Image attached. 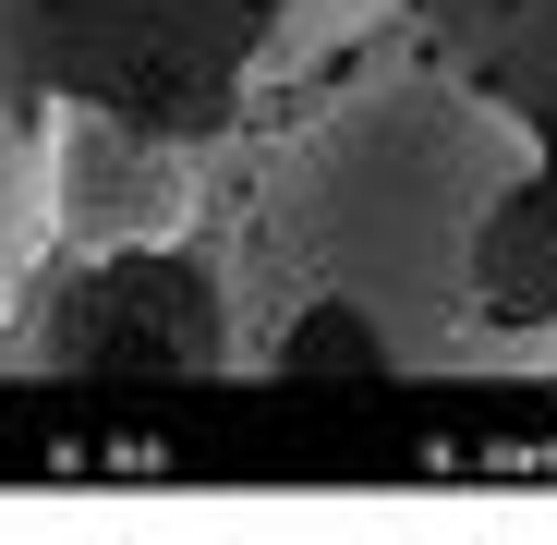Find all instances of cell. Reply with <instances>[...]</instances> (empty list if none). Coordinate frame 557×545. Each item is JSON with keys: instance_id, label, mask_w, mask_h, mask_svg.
<instances>
[{"instance_id": "6da1fadb", "label": "cell", "mask_w": 557, "mask_h": 545, "mask_svg": "<svg viewBox=\"0 0 557 545\" xmlns=\"http://www.w3.org/2000/svg\"><path fill=\"white\" fill-rule=\"evenodd\" d=\"M243 376H557V231L497 85L412 49L292 110L219 207Z\"/></svg>"}, {"instance_id": "7a4b0ae2", "label": "cell", "mask_w": 557, "mask_h": 545, "mask_svg": "<svg viewBox=\"0 0 557 545\" xmlns=\"http://www.w3.org/2000/svg\"><path fill=\"white\" fill-rule=\"evenodd\" d=\"M0 13L49 110H134L231 146L278 98V37L304 0H0Z\"/></svg>"}, {"instance_id": "3957f363", "label": "cell", "mask_w": 557, "mask_h": 545, "mask_svg": "<svg viewBox=\"0 0 557 545\" xmlns=\"http://www.w3.org/2000/svg\"><path fill=\"white\" fill-rule=\"evenodd\" d=\"M0 363L13 376H243L231 267L207 231L37 255V280L0 315Z\"/></svg>"}, {"instance_id": "277c9868", "label": "cell", "mask_w": 557, "mask_h": 545, "mask_svg": "<svg viewBox=\"0 0 557 545\" xmlns=\"http://www.w3.org/2000/svg\"><path fill=\"white\" fill-rule=\"evenodd\" d=\"M207 158H219L207 134H170V122H134V110H49V134H37L49 255L207 231Z\"/></svg>"}, {"instance_id": "5b68a950", "label": "cell", "mask_w": 557, "mask_h": 545, "mask_svg": "<svg viewBox=\"0 0 557 545\" xmlns=\"http://www.w3.org/2000/svg\"><path fill=\"white\" fill-rule=\"evenodd\" d=\"M460 73L497 85V98L521 110V134H533V195H545V231H557V0L497 13L473 49H460Z\"/></svg>"}, {"instance_id": "8992f818", "label": "cell", "mask_w": 557, "mask_h": 545, "mask_svg": "<svg viewBox=\"0 0 557 545\" xmlns=\"http://www.w3.org/2000/svg\"><path fill=\"white\" fill-rule=\"evenodd\" d=\"M37 134H49V98L25 85L13 13H0V315H13V292L37 280V255H49V219H37Z\"/></svg>"}, {"instance_id": "52a82bcc", "label": "cell", "mask_w": 557, "mask_h": 545, "mask_svg": "<svg viewBox=\"0 0 557 545\" xmlns=\"http://www.w3.org/2000/svg\"><path fill=\"white\" fill-rule=\"evenodd\" d=\"M400 13H412V0H304L292 37H278V98H292V85H315L327 61H351L363 37H388Z\"/></svg>"}, {"instance_id": "ba28073f", "label": "cell", "mask_w": 557, "mask_h": 545, "mask_svg": "<svg viewBox=\"0 0 557 545\" xmlns=\"http://www.w3.org/2000/svg\"><path fill=\"white\" fill-rule=\"evenodd\" d=\"M497 13H521V0H412L400 25H412V37L436 49V61H460V49H473V37L497 25Z\"/></svg>"}]
</instances>
